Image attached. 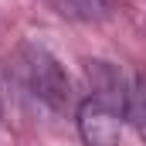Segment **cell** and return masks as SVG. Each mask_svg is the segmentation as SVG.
<instances>
[{"label":"cell","instance_id":"6da1fadb","mask_svg":"<svg viewBox=\"0 0 146 146\" xmlns=\"http://www.w3.org/2000/svg\"><path fill=\"white\" fill-rule=\"evenodd\" d=\"M21 72H24V82H27L31 95H34L37 102H44L48 109L61 112L72 102L68 75H65L61 61L51 51H44L37 44H24V51H21Z\"/></svg>","mask_w":146,"mask_h":146},{"label":"cell","instance_id":"7a4b0ae2","mask_svg":"<svg viewBox=\"0 0 146 146\" xmlns=\"http://www.w3.org/2000/svg\"><path fill=\"white\" fill-rule=\"evenodd\" d=\"M119 129H122L119 109L102 92L88 95L78 106V133L85 146H119Z\"/></svg>","mask_w":146,"mask_h":146},{"label":"cell","instance_id":"3957f363","mask_svg":"<svg viewBox=\"0 0 146 146\" xmlns=\"http://www.w3.org/2000/svg\"><path fill=\"white\" fill-rule=\"evenodd\" d=\"M122 112L136 129V136L146 143V78H133V85L122 95Z\"/></svg>","mask_w":146,"mask_h":146},{"label":"cell","instance_id":"277c9868","mask_svg":"<svg viewBox=\"0 0 146 146\" xmlns=\"http://www.w3.org/2000/svg\"><path fill=\"white\" fill-rule=\"evenodd\" d=\"M58 7V14L68 17H82V21H99L109 10V0H51Z\"/></svg>","mask_w":146,"mask_h":146},{"label":"cell","instance_id":"5b68a950","mask_svg":"<svg viewBox=\"0 0 146 146\" xmlns=\"http://www.w3.org/2000/svg\"><path fill=\"white\" fill-rule=\"evenodd\" d=\"M0 102H3V95H0Z\"/></svg>","mask_w":146,"mask_h":146}]
</instances>
